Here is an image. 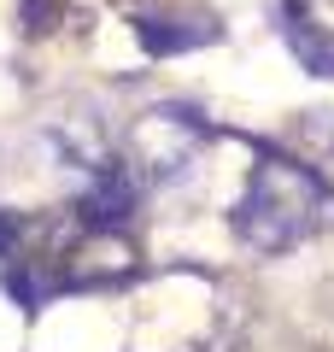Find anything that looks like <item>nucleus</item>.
<instances>
[{
  "instance_id": "423d86ee",
  "label": "nucleus",
  "mask_w": 334,
  "mask_h": 352,
  "mask_svg": "<svg viewBox=\"0 0 334 352\" xmlns=\"http://www.w3.org/2000/svg\"><path fill=\"white\" fill-rule=\"evenodd\" d=\"M12 241H18V223H12V217H0V252H12Z\"/></svg>"
},
{
  "instance_id": "f257e3e1",
  "label": "nucleus",
  "mask_w": 334,
  "mask_h": 352,
  "mask_svg": "<svg viewBox=\"0 0 334 352\" xmlns=\"http://www.w3.org/2000/svg\"><path fill=\"white\" fill-rule=\"evenodd\" d=\"M317 217H322L317 170H305L299 159H264L235 206V235L252 252H287L317 229Z\"/></svg>"
},
{
  "instance_id": "f03ea898",
  "label": "nucleus",
  "mask_w": 334,
  "mask_h": 352,
  "mask_svg": "<svg viewBox=\"0 0 334 352\" xmlns=\"http://www.w3.org/2000/svg\"><path fill=\"white\" fill-rule=\"evenodd\" d=\"M199 141H205V124L182 106H159L147 112L135 129H129V159L141 164V176L153 182H182L199 159Z\"/></svg>"
},
{
  "instance_id": "7ed1b4c3",
  "label": "nucleus",
  "mask_w": 334,
  "mask_h": 352,
  "mask_svg": "<svg viewBox=\"0 0 334 352\" xmlns=\"http://www.w3.org/2000/svg\"><path fill=\"white\" fill-rule=\"evenodd\" d=\"M135 176L124 170V164H100L94 188L82 194V223L88 229H124L129 217H135Z\"/></svg>"
},
{
  "instance_id": "39448f33",
  "label": "nucleus",
  "mask_w": 334,
  "mask_h": 352,
  "mask_svg": "<svg viewBox=\"0 0 334 352\" xmlns=\"http://www.w3.org/2000/svg\"><path fill=\"white\" fill-rule=\"evenodd\" d=\"M211 36H217L211 18H199L194 30H176L170 18H164V24H159V18H141V41H147L153 53H182V47H199V41H211Z\"/></svg>"
},
{
  "instance_id": "20e7f679",
  "label": "nucleus",
  "mask_w": 334,
  "mask_h": 352,
  "mask_svg": "<svg viewBox=\"0 0 334 352\" xmlns=\"http://www.w3.org/2000/svg\"><path fill=\"white\" fill-rule=\"evenodd\" d=\"M287 47L299 53V65H305L311 76H334V36H322L317 24L293 18V24H287Z\"/></svg>"
}]
</instances>
